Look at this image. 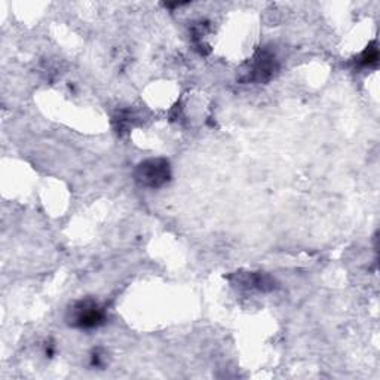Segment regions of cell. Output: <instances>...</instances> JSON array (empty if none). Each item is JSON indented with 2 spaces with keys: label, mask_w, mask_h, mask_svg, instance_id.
Here are the masks:
<instances>
[{
  "label": "cell",
  "mask_w": 380,
  "mask_h": 380,
  "mask_svg": "<svg viewBox=\"0 0 380 380\" xmlns=\"http://www.w3.org/2000/svg\"><path fill=\"white\" fill-rule=\"evenodd\" d=\"M377 60H379V52H377L376 45H374V46H370V48H368V50L361 55V64H364V66L377 63Z\"/></svg>",
  "instance_id": "cell-4"
},
{
  "label": "cell",
  "mask_w": 380,
  "mask_h": 380,
  "mask_svg": "<svg viewBox=\"0 0 380 380\" xmlns=\"http://www.w3.org/2000/svg\"><path fill=\"white\" fill-rule=\"evenodd\" d=\"M73 326L80 328H94L105 321V312L96 302H80L72 310Z\"/></svg>",
  "instance_id": "cell-2"
},
{
  "label": "cell",
  "mask_w": 380,
  "mask_h": 380,
  "mask_svg": "<svg viewBox=\"0 0 380 380\" xmlns=\"http://www.w3.org/2000/svg\"><path fill=\"white\" fill-rule=\"evenodd\" d=\"M276 70V64H275V59L272 55L269 54H261L257 61L254 63V66H252V77H254L256 80H268L273 76Z\"/></svg>",
  "instance_id": "cell-3"
},
{
  "label": "cell",
  "mask_w": 380,
  "mask_h": 380,
  "mask_svg": "<svg viewBox=\"0 0 380 380\" xmlns=\"http://www.w3.org/2000/svg\"><path fill=\"white\" fill-rule=\"evenodd\" d=\"M137 181L146 188H159L169 180V164L165 159H149L135 171Z\"/></svg>",
  "instance_id": "cell-1"
}]
</instances>
